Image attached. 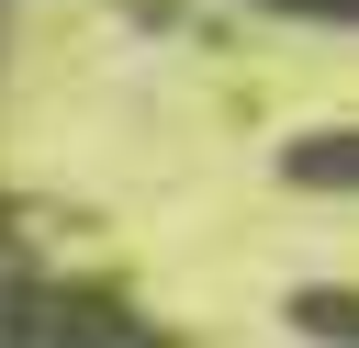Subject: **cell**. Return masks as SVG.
I'll return each mask as SVG.
<instances>
[{
	"label": "cell",
	"instance_id": "1",
	"mask_svg": "<svg viewBox=\"0 0 359 348\" xmlns=\"http://www.w3.org/2000/svg\"><path fill=\"white\" fill-rule=\"evenodd\" d=\"M0 348H157V326H135L112 292L90 281H34L0 269Z\"/></svg>",
	"mask_w": 359,
	"mask_h": 348
},
{
	"label": "cell",
	"instance_id": "2",
	"mask_svg": "<svg viewBox=\"0 0 359 348\" xmlns=\"http://www.w3.org/2000/svg\"><path fill=\"white\" fill-rule=\"evenodd\" d=\"M280 180L292 191H325V202H359V123H314L280 146Z\"/></svg>",
	"mask_w": 359,
	"mask_h": 348
},
{
	"label": "cell",
	"instance_id": "3",
	"mask_svg": "<svg viewBox=\"0 0 359 348\" xmlns=\"http://www.w3.org/2000/svg\"><path fill=\"white\" fill-rule=\"evenodd\" d=\"M292 326L325 348H359V292H292Z\"/></svg>",
	"mask_w": 359,
	"mask_h": 348
},
{
	"label": "cell",
	"instance_id": "4",
	"mask_svg": "<svg viewBox=\"0 0 359 348\" xmlns=\"http://www.w3.org/2000/svg\"><path fill=\"white\" fill-rule=\"evenodd\" d=\"M236 11H269V22H314V34H359V0H236Z\"/></svg>",
	"mask_w": 359,
	"mask_h": 348
}]
</instances>
